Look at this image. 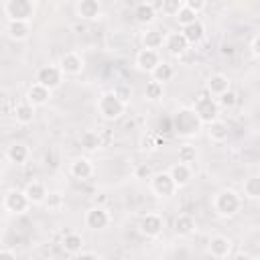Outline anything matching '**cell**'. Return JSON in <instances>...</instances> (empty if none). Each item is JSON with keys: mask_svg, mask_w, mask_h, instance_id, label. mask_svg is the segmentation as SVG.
Listing matches in <instances>:
<instances>
[{"mask_svg": "<svg viewBox=\"0 0 260 260\" xmlns=\"http://www.w3.org/2000/svg\"><path fill=\"white\" fill-rule=\"evenodd\" d=\"M252 53L260 59V35H258V37H254V41H252Z\"/></svg>", "mask_w": 260, "mask_h": 260, "instance_id": "41", "label": "cell"}, {"mask_svg": "<svg viewBox=\"0 0 260 260\" xmlns=\"http://www.w3.org/2000/svg\"><path fill=\"white\" fill-rule=\"evenodd\" d=\"M75 10H77V14L81 18H87V20H93V18H98L102 14V6H100L98 0H79Z\"/></svg>", "mask_w": 260, "mask_h": 260, "instance_id": "23", "label": "cell"}, {"mask_svg": "<svg viewBox=\"0 0 260 260\" xmlns=\"http://www.w3.org/2000/svg\"><path fill=\"white\" fill-rule=\"evenodd\" d=\"M205 87H207V93L217 100L219 95L230 91V77L223 75V73H213V75L207 77V85Z\"/></svg>", "mask_w": 260, "mask_h": 260, "instance_id": "12", "label": "cell"}, {"mask_svg": "<svg viewBox=\"0 0 260 260\" xmlns=\"http://www.w3.org/2000/svg\"><path fill=\"white\" fill-rule=\"evenodd\" d=\"M232 250V240L225 236H213L209 240V254L215 258H225Z\"/></svg>", "mask_w": 260, "mask_h": 260, "instance_id": "22", "label": "cell"}, {"mask_svg": "<svg viewBox=\"0 0 260 260\" xmlns=\"http://www.w3.org/2000/svg\"><path fill=\"white\" fill-rule=\"evenodd\" d=\"M252 260H260V256H258V258H252Z\"/></svg>", "mask_w": 260, "mask_h": 260, "instance_id": "46", "label": "cell"}, {"mask_svg": "<svg viewBox=\"0 0 260 260\" xmlns=\"http://www.w3.org/2000/svg\"><path fill=\"white\" fill-rule=\"evenodd\" d=\"M59 67L65 75H79L83 71V59L77 53H65L59 61Z\"/></svg>", "mask_w": 260, "mask_h": 260, "instance_id": "15", "label": "cell"}, {"mask_svg": "<svg viewBox=\"0 0 260 260\" xmlns=\"http://www.w3.org/2000/svg\"><path fill=\"white\" fill-rule=\"evenodd\" d=\"M110 223V213L104 207H91L85 211V225L89 230H104Z\"/></svg>", "mask_w": 260, "mask_h": 260, "instance_id": "11", "label": "cell"}, {"mask_svg": "<svg viewBox=\"0 0 260 260\" xmlns=\"http://www.w3.org/2000/svg\"><path fill=\"white\" fill-rule=\"evenodd\" d=\"M160 55L158 51H150V49H140L138 55H136V67L140 71H146V73H152L158 65H160Z\"/></svg>", "mask_w": 260, "mask_h": 260, "instance_id": "10", "label": "cell"}, {"mask_svg": "<svg viewBox=\"0 0 260 260\" xmlns=\"http://www.w3.org/2000/svg\"><path fill=\"white\" fill-rule=\"evenodd\" d=\"M152 81H158V83H162L165 85V81H171L173 79V75H175V69H173V65H169V63H160L152 73Z\"/></svg>", "mask_w": 260, "mask_h": 260, "instance_id": "30", "label": "cell"}, {"mask_svg": "<svg viewBox=\"0 0 260 260\" xmlns=\"http://www.w3.org/2000/svg\"><path fill=\"white\" fill-rule=\"evenodd\" d=\"M30 205H32V203L28 201V197H26L24 191L10 189V191H6V195H4V209H6L8 213H12V215L24 213Z\"/></svg>", "mask_w": 260, "mask_h": 260, "instance_id": "7", "label": "cell"}, {"mask_svg": "<svg viewBox=\"0 0 260 260\" xmlns=\"http://www.w3.org/2000/svg\"><path fill=\"white\" fill-rule=\"evenodd\" d=\"M207 136H209V140H213V142H225L228 136H230V128H228L225 122L215 120V122L207 124Z\"/></svg>", "mask_w": 260, "mask_h": 260, "instance_id": "26", "label": "cell"}, {"mask_svg": "<svg viewBox=\"0 0 260 260\" xmlns=\"http://www.w3.org/2000/svg\"><path fill=\"white\" fill-rule=\"evenodd\" d=\"M49 98H51V89L43 87V85L37 83V81H35V83L28 87V91H26V102L32 104V106H45V104L49 102Z\"/></svg>", "mask_w": 260, "mask_h": 260, "instance_id": "18", "label": "cell"}, {"mask_svg": "<svg viewBox=\"0 0 260 260\" xmlns=\"http://www.w3.org/2000/svg\"><path fill=\"white\" fill-rule=\"evenodd\" d=\"M6 35L12 41H24L30 35V22H18V20H8L6 22Z\"/></svg>", "mask_w": 260, "mask_h": 260, "instance_id": "20", "label": "cell"}, {"mask_svg": "<svg viewBox=\"0 0 260 260\" xmlns=\"http://www.w3.org/2000/svg\"><path fill=\"white\" fill-rule=\"evenodd\" d=\"M165 49L173 55V57H181L187 49H189V41L185 39L183 32H169L167 35V41H165Z\"/></svg>", "mask_w": 260, "mask_h": 260, "instance_id": "13", "label": "cell"}, {"mask_svg": "<svg viewBox=\"0 0 260 260\" xmlns=\"http://www.w3.org/2000/svg\"><path fill=\"white\" fill-rule=\"evenodd\" d=\"M197 16H199L197 12H193L191 8H187V6L183 4V8L179 10V14H177L175 18H177V22L181 24V28H185V26H189V24H193V22H197V20H199Z\"/></svg>", "mask_w": 260, "mask_h": 260, "instance_id": "34", "label": "cell"}, {"mask_svg": "<svg viewBox=\"0 0 260 260\" xmlns=\"http://www.w3.org/2000/svg\"><path fill=\"white\" fill-rule=\"evenodd\" d=\"M258 256H260V246H258Z\"/></svg>", "mask_w": 260, "mask_h": 260, "instance_id": "45", "label": "cell"}, {"mask_svg": "<svg viewBox=\"0 0 260 260\" xmlns=\"http://www.w3.org/2000/svg\"><path fill=\"white\" fill-rule=\"evenodd\" d=\"M193 110H195V114L199 116V120H201L203 124H211V122H215L217 116H219V104H217V100L211 98L209 93H201V95L195 100Z\"/></svg>", "mask_w": 260, "mask_h": 260, "instance_id": "5", "label": "cell"}, {"mask_svg": "<svg viewBox=\"0 0 260 260\" xmlns=\"http://www.w3.org/2000/svg\"><path fill=\"white\" fill-rule=\"evenodd\" d=\"M195 228H197V223H195L193 215L181 213V215L175 217V232H177L179 236H191V234L195 232Z\"/></svg>", "mask_w": 260, "mask_h": 260, "instance_id": "27", "label": "cell"}, {"mask_svg": "<svg viewBox=\"0 0 260 260\" xmlns=\"http://www.w3.org/2000/svg\"><path fill=\"white\" fill-rule=\"evenodd\" d=\"M63 71H61V67L59 65H45V67H41L39 71H37V83H41L43 87H47V89H57V87H61V83H63Z\"/></svg>", "mask_w": 260, "mask_h": 260, "instance_id": "6", "label": "cell"}, {"mask_svg": "<svg viewBox=\"0 0 260 260\" xmlns=\"http://www.w3.org/2000/svg\"><path fill=\"white\" fill-rule=\"evenodd\" d=\"M150 189H152V193L158 195V197H171V195H175L177 185H175L171 173H169V171H167V173L162 171V173H154V175H152V179H150Z\"/></svg>", "mask_w": 260, "mask_h": 260, "instance_id": "8", "label": "cell"}, {"mask_svg": "<svg viewBox=\"0 0 260 260\" xmlns=\"http://www.w3.org/2000/svg\"><path fill=\"white\" fill-rule=\"evenodd\" d=\"M162 95H165V85L162 83H158V81H148L146 83V87H144V98L146 100L158 102V100H162Z\"/></svg>", "mask_w": 260, "mask_h": 260, "instance_id": "32", "label": "cell"}, {"mask_svg": "<svg viewBox=\"0 0 260 260\" xmlns=\"http://www.w3.org/2000/svg\"><path fill=\"white\" fill-rule=\"evenodd\" d=\"M181 32L185 35V39L189 41V45H197V43H201L203 37H205V26H203L201 20H197V22H193V24L181 28Z\"/></svg>", "mask_w": 260, "mask_h": 260, "instance_id": "28", "label": "cell"}, {"mask_svg": "<svg viewBox=\"0 0 260 260\" xmlns=\"http://www.w3.org/2000/svg\"><path fill=\"white\" fill-rule=\"evenodd\" d=\"M244 193L250 199H260V175L248 177L244 183Z\"/></svg>", "mask_w": 260, "mask_h": 260, "instance_id": "33", "label": "cell"}, {"mask_svg": "<svg viewBox=\"0 0 260 260\" xmlns=\"http://www.w3.org/2000/svg\"><path fill=\"white\" fill-rule=\"evenodd\" d=\"M24 193H26V197H28L30 203H45L47 197H49L47 187H45L43 183H39V181H30V183L24 187Z\"/></svg>", "mask_w": 260, "mask_h": 260, "instance_id": "25", "label": "cell"}, {"mask_svg": "<svg viewBox=\"0 0 260 260\" xmlns=\"http://www.w3.org/2000/svg\"><path fill=\"white\" fill-rule=\"evenodd\" d=\"M236 102H238V98H236V93H234L232 89H230L228 93H223V95H219V98H217L219 108H225V110H228V108H234V106H236Z\"/></svg>", "mask_w": 260, "mask_h": 260, "instance_id": "38", "label": "cell"}, {"mask_svg": "<svg viewBox=\"0 0 260 260\" xmlns=\"http://www.w3.org/2000/svg\"><path fill=\"white\" fill-rule=\"evenodd\" d=\"M162 228H165V221H162V217H160L158 213H146V215L140 219V223H138L140 234L146 236V238H156V236H160Z\"/></svg>", "mask_w": 260, "mask_h": 260, "instance_id": "9", "label": "cell"}, {"mask_svg": "<svg viewBox=\"0 0 260 260\" xmlns=\"http://www.w3.org/2000/svg\"><path fill=\"white\" fill-rule=\"evenodd\" d=\"M28 156H30V150H28V146L22 144V142H12V144L6 148V158H8L10 162H14V165H24V162L28 160Z\"/></svg>", "mask_w": 260, "mask_h": 260, "instance_id": "19", "label": "cell"}, {"mask_svg": "<svg viewBox=\"0 0 260 260\" xmlns=\"http://www.w3.org/2000/svg\"><path fill=\"white\" fill-rule=\"evenodd\" d=\"M171 177H173V181H175V185H177V189H181V187H185V185H189V181H191V167L189 165H183V162H177V165H173L171 167Z\"/></svg>", "mask_w": 260, "mask_h": 260, "instance_id": "24", "label": "cell"}, {"mask_svg": "<svg viewBox=\"0 0 260 260\" xmlns=\"http://www.w3.org/2000/svg\"><path fill=\"white\" fill-rule=\"evenodd\" d=\"M124 110H126V104L122 102V98L116 91H104L98 100V112L108 122L118 120L124 114Z\"/></svg>", "mask_w": 260, "mask_h": 260, "instance_id": "1", "label": "cell"}, {"mask_svg": "<svg viewBox=\"0 0 260 260\" xmlns=\"http://www.w3.org/2000/svg\"><path fill=\"white\" fill-rule=\"evenodd\" d=\"M232 260H252V256H248V254H244V252H242V254H236Z\"/></svg>", "mask_w": 260, "mask_h": 260, "instance_id": "44", "label": "cell"}, {"mask_svg": "<svg viewBox=\"0 0 260 260\" xmlns=\"http://www.w3.org/2000/svg\"><path fill=\"white\" fill-rule=\"evenodd\" d=\"M185 6L199 14V12L205 8V2H203V0H185Z\"/></svg>", "mask_w": 260, "mask_h": 260, "instance_id": "39", "label": "cell"}, {"mask_svg": "<svg viewBox=\"0 0 260 260\" xmlns=\"http://www.w3.org/2000/svg\"><path fill=\"white\" fill-rule=\"evenodd\" d=\"M201 124H203V122L199 120V116L195 114L193 108H183V110H179V112L175 114V118H173L175 132L181 134V136H195V134H199Z\"/></svg>", "mask_w": 260, "mask_h": 260, "instance_id": "2", "label": "cell"}, {"mask_svg": "<svg viewBox=\"0 0 260 260\" xmlns=\"http://www.w3.org/2000/svg\"><path fill=\"white\" fill-rule=\"evenodd\" d=\"M77 260H100L95 254H91V252H81L79 256H77Z\"/></svg>", "mask_w": 260, "mask_h": 260, "instance_id": "43", "label": "cell"}, {"mask_svg": "<svg viewBox=\"0 0 260 260\" xmlns=\"http://www.w3.org/2000/svg\"><path fill=\"white\" fill-rule=\"evenodd\" d=\"M0 260H16V254L10 250H2L0 252Z\"/></svg>", "mask_w": 260, "mask_h": 260, "instance_id": "42", "label": "cell"}, {"mask_svg": "<svg viewBox=\"0 0 260 260\" xmlns=\"http://www.w3.org/2000/svg\"><path fill=\"white\" fill-rule=\"evenodd\" d=\"M165 41H167V35L162 30H158V28H146L142 32V45H144V49L156 51V49H160L165 45Z\"/></svg>", "mask_w": 260, "mask_h": 260, "instance_id": "17", "label": "cell"}, {"mask_svg": "<svg viewBox=\"0 0 260 260\" xmlns=\"http://www.w3.org/2000/svg\"><path fill=\"white\" fill-rule=\"evenodd\" d=\"M240 205H242V199H240V195H238L236 191H232V189L219 191V193L215 195V199H213V207H215L217 215H221V217H232V215H236V213L240 211Z\"/></svg>", "mask_w": 260, "mask_h": 260, "instance_id": "4", "label": "cell"}, {"mask_svg": "<svg viewBox=\"0 0 260 260\" xmlns=\"http://www.w3.org/2000/svg\"><path fill=\"white\" fill-rule=\"evenodd\" d=\"M45 203H47V207H53V209H55V207L61 205V195H59V193H51Z\"/></svg>", "mask_w": 260, "mask_h": 260, "instance_id": "40", "label": "cell"}, {"mask_svg": "<svg viewBox=\"0 0 260 260\" xmlns=\"http://www.w3.org/2000/svg\"><path fill=\"white\" fill-rule=\"evenodd\" d=\"M61 246H63V250H65L67 254L77 256V254H81V248H83V238H81L79 234L71 232V234H67V236L63 238Z\"/></svg>", "mask_w": 260, "mask_h": 260, "instance_id": "29", "label": "cell"}, {"mask_svg": "<svg viewBox=\"0 0 260 260\" xmlns=\"http://www.w3.org/2000/svg\"><path fill=\"white\" fill-rule=\"evenodd\" d=\"M183 4H185V2H181V0H162V2H160V10H162V14H167V16H177L179 10L183 8Z\"/></svg>", "mask_w": 260, "mask_h": 260, "instance_id": "36", "label": "cell"}, {"mask_svg": "<svg viewBox=\"0 0 260 260\" xmlns=\"http://www.w3.org/2000/svg\"><path fill=\"white\" fill-rule=\"evenodd\" d=\"M132 175H134V179H138V181H144V179H152V167L148 165V162H138L136 167H134V171H132Z\"/></svg>", "mask_w": 260, "mask_h": 260, "instance_id": "37", "label": "cell"}, {"mask_svg": "<svg viewBox=\"0 0 260 260\" xmlns=\"http://www.w3.org/2000/svg\"><path fill=\"white\" fill-rule=\"evenodd\" d=\"M81 146H83L87 152H95V150L102 146L100 134H98V132H91V130L83 132V134H81Z\"/></svg>", "mask_w": 260, "mask_h": 260, "instance_id": "31", "label": "cell"}, {"mask_svg": "<svg viewBox=\"0 0 260 260\" xmlns=\"http://www.w3.org/2000/svg\"><path fill=\"white\" fill-rule=\"evenodd\" d=\"M37 4L30 0H6L4 2V14L8 20H18V22H30L35 16Z\"/></svg>", "mask_w": 260, "mask_h": 260, "instance_id": "3", "label": "cell"}, {"mask_svg": "<svg viewBox=\"0 0 260 260\" xmlns=\"http://www.w3.org/2000/svg\"><path fill=\"white\" fill-rule=\"evenodd\" d=\"M156 18V6L152 2H138L136 8H134V20L142 26H148L152 24Z\"/></svg>", "mask_w": 260, "mask_h": 260, "instance_id": "14", "label": "cell"}, {"mask_svg": "<svg viewBox=\"0 0 260 260\" xmlns=\"http://www.w3.org/2000/svg\"><path fill=\"white\" fill-rule=\"evenodd\" d=\"M12 114H14L16 124H20V126H28V124H32V120H35V106L28 104V102L16 104L14 110H12Z\"/></svg>", "mask_w": 260, "mask_h": 260, "instance_id": "21", "label": "cell"}, {"mask_svg": "<svg viewBox=\"0 0 260 260\" xmlns=\"http://www.w3.org/2000/svg\"><path fill=\"white\" fill-rule=\"evenodd\" d=\"M195 158H197V148L193 144H183L179 148V162L191 167V162H195Z\"/></svg>", "mask_w": 260, "mask_h": 260, "instance_id": "35", "label": "cell"}, {"mask_svg": "<svg viewBox=\"0 0 260 260\" xmlns=\"http://www.w3.org/2000/svg\"><path fill=\"white\" fill-rule=\"evenodd\" d=\"M69 173H71V177H73V179L85 181V179H89V177L93 175V165H91V160H89V158L79 156V158H75V160L71 162Z\"/></svg>", "mask_w": 260, "mask_h": 260, "instance_id": "16", "label": "cell"}]
</instances>
